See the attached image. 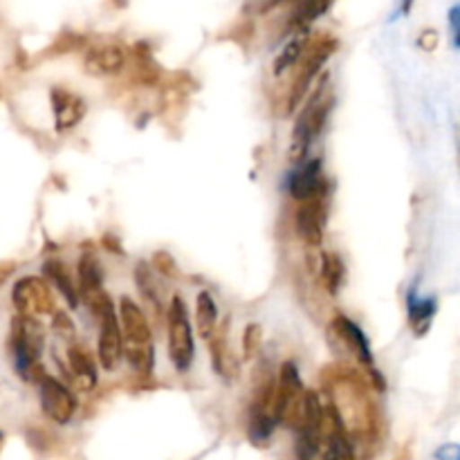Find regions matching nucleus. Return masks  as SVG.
I'll list each match as a JSON object with an SVG mask.
<instances>
[{
	"label": "nucleus",
	"mask_w": 460,
	"mask_h": 460,
	"mask_svg": "<svg viewBox=\"0 0 460 460\" xmlns=\"http://www.w3.org/2000/svg\"><path fill=\"white\" fill-rule=\"evenodd\" d=\"M151 268H153V272L162 274L164 279H178L180 277L178 261H175L173 254L166 250H157L155 254H153Z\"/></svg>",
	"instance_id": "obj_27"
},
{
	"label": "nucleus",
	"mask_w": 460,
	"mask_h": 460,
	"mask_svg": "<svg viewBox=\"0 0 460 460\" xmlns=\"http://www.w3.org/2000/svg\"><path fill=\"white\" fill-rule=\"evenodd\" d=\"M288 191L296 202H308L314 198H328V180L323 178L322 160H313L299 164V169L288 180Z\"/></svg>",
	"instance_id": "obj_13"
},
{
	"label": "nucleus",
	"mask_w": 460,
	"mask_h": 460,
	"mask_svg": "<svg viewBox=\"0 0 460 460\" xmlns=\"http://www.w3.org/2000/svg\"><path fill=\"white\" fill-rule=\"evenodd\" d=\"M227 331H229V317L223 319V323H218L214 335L209 337L207 346H209L211 355V367H214L216 376L220 377L227 385H234V382L241 377V362L234 358L232 346L227 341Z\"/></svg>",
	"instance_id": "obj_16"
},
{
	"label": "nucleus",
	"mask_w": 460,
	"mask_h": 460,
	"mask_svg": "<svg viewBox=\"0 0 460 460\" xmlns=\"http://www.w3.org/2000/svg\"><path fill=\"white\" fill-rule=\"evenodd\" d=\"M328 223V198L299 202L296 209V232L310 250H319L323 243V229Z\"/></svg>",
	"instance_id": "obj_14"
},
{
	"label": "nucleus",
	"mask_w": 460,
	"mask_h": 460,
	"mask_svg": "<svg viewBox=\"0 0 460 460\" xmlns=\"http://www.w3.org/2000/svg\"><path fill=\"white\" fill-rule=\"evenodd\" d=\"M436 458L438 460H460V445H445L443 449H438Z\"/></svg>",
	"instance_id": "obj_33"
},
{
	"label": "nucleus",
	"mask_w": 460,
	"mask_h": 460,
	"mask_svg": "<svg viewBox=\"0 0 460 460\" xmlns=\"http://www.w3.org/2000/svg\"><path fill=\"white\" fill-rule=\"evenodd\" d=\"M45 346V331L39 319L34 317H16L12 319L9 328V350H12V362L18 377L30 385L39 386V382L48 376V371L40 364Z\"/></svg>",
	"instance_id": "obj_3"
},
{
	"label": "nucleus",
	"mask_w": 460,
	"mask_h": 460,
	"mask_svg": "<svg viewBox=\"0 0 460 460\" xmlns=\"http://www.w3.org/2000/svg\"><path fill=\"white\" fill-rule=\"evenodd\" d=\"M39 395L43 413L57 425H67L76 413V398L70 386L58 382L57 377L45 376L39 382Z\"/></svg>",
	"instance_id": "obj_12"
},
{
	"label": "nucleus",
	"mask_w": 460,
	"mask_h": 460,
	"mask_svg": "<svg viewBox=\"0 0 460 460\" xmlns=\"http://www.w3.org/2000/svg\"><path fill=\"white\" fill-rule=\"evenodd\" d=\"M407 310H409V326L416 332L418 337L425 335L431 326V319L436 314V299H422L416 295V290L409 292L407 299Z\"/></svg>",
	"instance_id": "obj_23"
},
{
	"label": "nucleus",
	"mask_w": 460,
	"mask_h": 460,
	"mask_svg": "<svg viewBox=\"0 0 460 460\" xmlns=\"http://www.w3.org/2000/svg\"><path fill=\"white\" fill-rule=\"evenodd\" d=\"M332 90L328 85V75L322 76V84L319 88H314V93L310 94L308 102L299 108V115H296V124L292 128V144H290V162L292 164H304L305 157H308L310 144L314 142L319 133L326 126L328 115L332 111Z\"/></svg>",
	"instance_id": "obj_4"
},
{
	"label": "nucleus",
	"mask_w": 460,
	"mask_h": 460,
	"mask_svg": "<svg viewBox=\"0 0 460 460\" xmlns=\"http://www.w3.org/2000/svg\"><path fill=\"white\" fill-rule=\"evenodd\" d=\"M0 97H3V88H0Z\"/></svg>",
	"instance_id": "obj_36"
},
{
	"label": "nucleus",
	"mask_w": 460,
	"mask_h": 460,
	"mask_svg": "<svg viewBox=\"0 0 460 460\" xmlns=\"http://www.w3.org/2000/svg\"><path fill=\"white\" fill-rule=\"evenodd\" d=\"M317 277L322 281V288L328 292L331 296H335L337 292L341 290L346 279V268L344 261L337 252H328L323 250L319 254V265H317Z\"/></svg>",
	"instance_id": "obj_19"
},
{
	"label": "nucleus",
	"mask_w": 460,
	"mask_h": 460,
	"mask_svg": "<svg viewBox=\"0 0 460 460\" xmlns=\"http://www.w3.org/2000/svg\"><path fill=\"white\" fill-rule=\"evenodd\" d=\"M128 63V52L117 43L90 45L84 52V70L90 76H115Z\"/></svg>",
	"instance_id": "obj_15"
},
{
	"label": "nucleus",
	"mask_w": 460,
	"mask_h": 460,
	"mask_svg": "<svg viewBox=\"0 0 460 460\" xmlns=\"http://www.w3.org/2000/svg\"><path fill=\"white\" fill-rule=\"evenodd\" d=\"M12 304L21 317H45L57 313L49 283L40 277H22L12 288Z\"/></svg>",
	"instance_id": "obj_8"
},
{
	"label": "nucleus",
	"mask_w": 460,
	"mask_h": 460,
	"mask_svg": "<svg viewBox=\"0 0 460 460\" xmlns=\"http://www.w3.org/2000/svg\"><path fill=\"white\" fill-rule=\"evenodd\" d=\"M166 337H169V359L175 371L187 373L191 368L193 358H196V344H193L191 322H189L187 304L180 295L166 305Z\"/></svg>",
	"instance_id": "obj_7"
},
{
	"label": "nucleus",
	"mask_w": 460,
	"mask_h": 460,
	"mask_svg": "<svg viewBox=\"0 0 460 460\" xmlns=\"http://www.w3.org/2000/svg\"><path fill=\"white\" fill-rule=\"evenodd\" d=\"M299 460H358L353 440L332 404L317 391H305V420L296 434Z\"/></svg>",
	"instance_id": "obj_1"
},
{
	"label": "nucleus",
	"mask_w": 460,
	"mask_h": 460,
	"mask_svg": "<svg viewBox=\"0 0 460 460\" xmlns=\"http://www.w3.org/2000/svg\"><path fill=\"white\" fill-rule=\"evenodd\" d=\"M331 340L337 341L341 346L349 358H353L359 367L367 371V368H373V353H371V344H368L367 335H364L362 328L349 319L346 314H337L331 323Z\"/></svg>",
	"instance_id": "obj_11"
},
{
	"label": "nucleus",
	"mask_w": 460,
	"mask_h": 460,
	"mask_svg": "<svg viewBox=\"0 0 460 460\" xmlns=\"http://www.w3.org/2000/svg\"><path fill=\"white\" fill-rule=\"evenodd\" d=\"M135 286H137L144 304H148V308L153 310V314L164 317L166 305H164V299H162L160 288L155 286V272H153L151 265L144 263V261L135 265Z\"/></svg>",
	"instance_id": "obj_20"
},
{
	"label": "nucleus",
	"mask_w": 460,
	"mask_h": 460,
	"mask_svg": "<svg viewBox=\"0 0 460 460\" xmlns=\"http://www.w3.org/2000/svg\"><path fill=\"white\" fill-rule=\"evenodd\" d=\"M117 319L124 340L126 362L135 368L137 376L148 377L155 367V346H153V331L146 313L130 296H121Z\"/></svg>",
	"instance_id": "obj_2"
},
{
	"label": "nucleus",
	"mask_w": 460,
	"mask_h": 460,
	"mask_svg": "<svg viewBox=\"0 0 460 460\" xmlns=\"http://www.w3.org/2000/svg\"><path fill=\"white\" fill-rule=\"evenodd\" d=\"M413 3H416V0H402V4H400V12H402L404 16H407V13H411Z\"/></svg>",
	"instance_id": "obj_34"
},
{
	"label": "nucleus",
	"mask_w": 460,
	"mask_h": 460,
	"mask_svg": "<svg viewBox=\"0 0 460 460\" xmlns=\"http://www.w3.org/2000/svg\"><path fill=\"white\" fill-rule=\"evenodd\" d=\"M196 328L200 340L209 341L218 328V305L209 290H200L196 296Z\"/></svg>",
	"instance_id": "obj_22"
},
{
	"label": "nucleus",
	"mask_w": 460,
	"mask_h": 460,
	"mask_svg": "<svg viewBox=\"0 0 460 460\" xmlns=\"http://www.w3.org/2000/svg\"><path fill=\"white\" fill-rule=\"evenodd\" d=\"M332 0H299L290 16V30H295L296 34L305 30L310 22H314L317 18H322L323 13L331 9Z\"/></svg>",
	"instance_id": "obj_24"
},
{
	"label": "nucleus",
	"mask_w": 460,
	"mask_h": 460,
	"mask_svg": "<svg viewBox=\"0 0 460 460\" xmlns=\"http://www.w3.org/2000/svg\"><path fill=\"white\" fill-rule=\"evenodd\" d=\"M99 323V337H97V358L103 371H115L117 364L124 358V340H121L119 319H117V308L111 299L102 305L97 314H94Z\"/></svg>",
	"instance_id": "obj_9"
},
{
	"label": "nucleus",
	"mask_w": 460,
	"mask_h": 460,
	"mask_svg": "<svg viewBox=\"0 0 460 460\" xmlns=\"http://www.w3.org/2000/svg\"><path fill=\"white\" fill-rule=\"evenodd\" d=\"M102 247L106 252L115 256H124V247H121V241L115 236V234H103L102 236Z\"/></svg>",
	"instance_id": "obj_32"
},
{
	"label": "nucleus",
	"mask_w": 460,
	"mask_h": 460,
	"mask_svg": "<svg viewBox=\"0 0 460 460\" xmlns=\"http://www.w3.org/2000/svg\"><path fill=\"white\" fill-rule=\"evenodd\" d=\"M274 409H277L279 425L299 434L305 420V389L295 362H283L279 368Z\"/></svg>",
	"instance_id": "obj_6"
},
{
	"label": "nucleus",
	"mask_w": 460,
	"mask_h": 460,
	"mask_svg": "<svg viewBox=\"0 0 460 460\" xmlns=\"http://www.w3.org/2000/svg\"><path fill=\"white\" fill-rule=\"evenodd\" d=\"M52 332L58 337V340L75 344L76 328H75V322L67 317L66 310H57V313L52 314Z\"/></svg>",
	"instance_id": "obj_28"
},
{
	"label": "nucleus",
	"mask_w": 460,
	"mask_h": 460,
	"mask_svg": "<svg viewBox=\"0 0 460 460\" xmlns=\"http://www.w3.org/2000/svg\"><path fill=\"white\" fill-rule=\"evenodd\" d=\"M438 43H440V36H438V31L436 30H422L420 31V36H418V48L422 49V52H434L436 48H438Z\"/></svg>",
	"instance_id": "obj_29"
},
{
	"label": "nucleus",
	"mask_w": 460,
	"mask_h": 460,
	"mask_svg": "<svg viewBox=\"0 0 460 460\" xmlns=\"http://www.w3.org/2000/svg\"><path fill=\"white\" fill-rule=\"evenodd\" d=\"M52 111H54V124H57V133L66 135L72 128L79 126V121L84 119L85 106L84 99L79 94H75L67 88H52Z\"/></svg>",
	"instance_id": "obj_18"
},
{
	"label": "nucleus",
	"mask_w": 460,
	"mask_h": 460,
	"mask_svg": "<svg viewBox=\"0 0 460 460\" xmlns=\"http://www.w3.org/2000/svg\"><path fill=\"white\" fill-rule=\"evenodd\" d=\"M449 30H452L454 48L460 49V3L449 9Z\"/></svg>",
	"instance_id": "obj_31"
},
{
	"label": "nucleus",
	"mask_w": 460,
	"mask_h": 460,
	"mask_svg": "<svg viewBox=\"0 0 460 460\" xmlns=\"http://www.w3.org/2000/svg\"><path fill=\"white\" fill-rule=\"evenodd\" d=\"M43 279L48 283H52L58 292L63 295V299L70 304V308L79 305V290H76L75 281H72L70 272H67L66 265L57 259H49L43 263Z\"/></svg>",
	"instance_id": "obj_21"
},
{
	"label": "nucleus",
	"mask_w": 460,
	"mask_h": 460,
	"mask_svg": "<svg viewBox=\"0 0 460 460\" xmlns=\"http://www.w3.org/2000/svg\"><path fill=\"white\" fill-rule=\"evenodd\" d=\"M308 40H310V34H305V31L296 34L295 39H292L290 43H288L286 48L279 52V57L274 58V75L281 76L283 72H288L290 67H295L296 63H299V58L304 57L305 48H308Z\"/></svg>",
	"instance_id": "obj_25"
},
{
	"label": "nucleus",
	"mask_w": 460,
	"mask_h": 460,
	"mask_svg": "<svg viewBox=\"0 0 460 460\" xmlns=\"http://www.w3.org/2000/svg\"><path fill=\"white\" fill-rule=\"evenodd\" d=\"M84 43V39H79L76 34H63L58 36V40L54 43V54H63V52H70V49H76L79 45Z\"/></svg>",
	"instance_id": "obj_30"
},
{
	"label": "nucleus",
	"mask_w": 460,
	"mask_h": 460,
	"mask_svg": "<svg viewBox=\"0 0 460 460\" xmlns=\"http://www.w3.org/2000/svg\"><path fill=\"white\" fill-rule=\"evenodd\" d=\"M241 349L245 362H252V359L259 358L261 349H263V326H261L259 322H250L243 328Z\"/></svg>",
	"instance_id": "obj_26"
},
{
	"label": "nucleus",
	"mask_w": 460,
	"mask_h": 460,
	"mask_svg": "<svg viewBox=\"0 0 460 460\" xmlns=\"http://www.w3.org/2000/svg\"><path fill=\"white\" fill-rule=\"evenodd\" d=\"M76 290H79V301L88 305V310L94 314L102 310L111 296L103 290V272L99 265L97 254L93 250H84L76 263Z\"/></svg>",
	"instance_id": "obj_10"
},
{
	"label": "nucleus",
	"mask_w": 460,
	"mask_h": 460,
	"mask_svg": "<svg viewBox=\"0 0 460 460\" xmlns=\"http://www.w3.org/2000/svg\"><path fill=\"white\" fill-rule=\"evenodd\" d=\"M58 362V359H57ZM66 377H70V385L79 391H90L97 385V364L90 358L88 349L79 344H70L66 350V364L58 362Z\"/></svg>",
	"instance_id": "obj_17"
},
{
	"label": "nucleus",
	"mask_w": 460,
	"mask_h": 460,
	"mask_svg": "<svg viewBox=\"0 0 460 460\" xmlns=\"http://www.w3.org/2000/svg\"><path fill=\"white\" fill-rule=\"evenodd\" d=\"M340 48V40L332 39V36H310L308 48H305L304 57L299 58V72H296V79L290 88V97L286 102V115H295L301 106H304L305 97L310 93V85L314 84V79L319 76L322 67L326 66L328 58L337 52Z\"/></svg>",
	"instance_id": "obj_5"
},
{
	"label": "nucleus",
	"mask_w": 460,
	"mask_h": 460,
	"mask_svg": "<svg viewBox=\"0 0 460 460\" xmlns=\"http://www.w3.org/2000/svg\"><path fill=\"white\" fill-rule=\"evenodd\" d=\"M279 3H286V0H268V3H265V9L274 7V4H279Z\"/></svg>",
	"instance_id": "obj_35"
}]
</instances>
